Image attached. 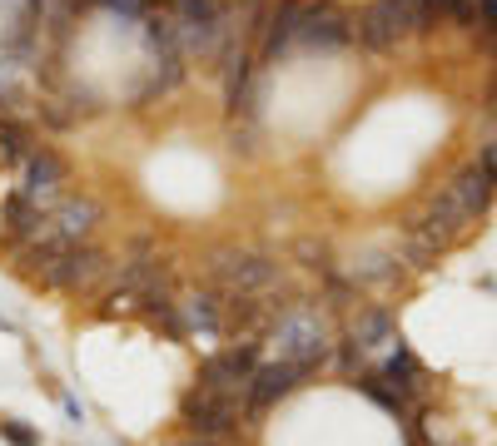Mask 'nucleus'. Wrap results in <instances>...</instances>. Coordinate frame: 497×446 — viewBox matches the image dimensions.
I'll list each match as a JSON object with an SVG mask.
<instances>
[{"label":"nucleus","instance_id":"obj_14","mask_svg":"<svg viewBox=\"0 0 497 446\" xmlns=\"http://www.w3.org/2000/svg\"><path fill=\"white\" fill-rule=\"evenodd\" d=\"M179 318H184V332L189 338H219L224 332V293L219 287H195V293H184L179 297Z\"/></svg>","mask_w":497,"mask_h":446},{"label":"nucleus","instance_id":"obj_20","mask_svg":"<svg viewBox=\"0 0 497 446\" xmlns=\"http://www.w3.org/2000/svg\"><path fill=\"white\" fill-rule=\"evenodd\" d=\"M438 25H458V30H477V0H423Z\"/></svg>","mask_w":497,"mask_h":446},{"label":"nucleus","instance_id":"obj_22","mask_svg":"<svg viewBox=\"0 0 497 446\" xmlns=\"http://www.w3.org/2000/svg\"><path fill=\"white\" fill-rule=\"evenodd\" d=\"M334 362H338V372H344L348 382H353L358 372H368V352L358 347V342H348V338L334 342Z\"/></svg>","mask_w":497,"mask_h":446},{"label":"nucleus","instance_id":"obj_24","mask_svg":"<svg viewBox=\"0 0 497 446\" xmlns=\"http://www.w3.org/2000/svg\"><path fill=\"white\" fill-rule=\"evenodd\" d=\"M100 11L119 15V21H144V15H150V5H144V0H100Z\"/></svg>","mask_w":497,"mask_h":446},{"label":"nucleus","instance_id":"obj_21","mask_svg":"<svg viewBox=\"0 0 497 446\" xmlns=\"http://www.w3.org/2000/svg\"><path fill=\"white\" fill-rule=\"evenodd\" d=\"M293 258H299L303 268H309V273H334V253H328V244L324 238H314V234H303L299 244H293Z\"/></svg>","mask_w":497,"mask_h":446},{"label":"nucleus","instance_id":"obj_2","mask_svg":"<svg viewBox=\"0 0 497 446\" xmlns=\"http://www.w3.org/2000/svg\"><path fill=\"white\" fill-rule=\"evenodd\" d=\"M269 342H274V357L293 362L303 372H318L334 362V318L328 308H318V297H293L283 303V313L269 322Z\"/></svg>","mask_w":497,"mask_h":446},{"label":"nucleus","instance_id":"obj_6","mask_svg":"<svg viewBox=\"0 0 497 446\" xmlns=\"http://www.w3.org/2000/svg\"><path fill=\"white\" fill-rule=\"evenodd\" d=\"M179 422L189 436H205V442H219L229 436L239 422H244V402L239 397H219V392H205V387H189L179 397Z\"/></svg>","mask_w":497,"mask_h":446},{"label":"nucleus","instance_id":"obj_5","mask_svg":"<svg viewBox=\"0 0 497 446\" xmlns=\"http://www.w3.org/2000/svg\"><path fill=\"white\" fill-rule=\"evenodd\" d=\"M259 338H239V342H229L224 352H214V357H205L199 362V372H195V382L205 387V392H219V397H239L244 402V387H248V377H254V367H259Z\"/></svg>","mask_w":497,"mask_h":446},{"label":"nucleus","instance_id":"obj_1","mask_svg":"<svg viewBox=\"0 0 497 446\" xmlns=\"http://www.w3.org/2000/svg\"><path fill=\"white\" fill-rule=\"evenodd\" d=\"M493 184H487V174L477 169V164H467V169H458L453 179H443L438 189L423 193V209L413 213L408 223H418V228H428L432 238H443L448 248L458 244V238L473 228L477 219L487 213V203H493Z\"/></svg>","mask_w":497,"mask_h":446},{"label":"nucleus","instance_id":"obj_4","mask_svg":"<svg viewBox=\"0 0 497 446\" xmlns=\"http://www.w3.org/2000/svg\"><path fill=\"white\" fill-rule=\"evenodd\" d=\"M219 5L224 0H174L170 25H174V45L184 60H219Z\"/></svg>","mask_w":497,"mask_h":446},{"label":"nucleus","instance_id":"obj_7","mask_svg":"<svg viewBox=\"0 0 497 446\" xmlns=\"http://www.w3.org/2000/svg\"><path fill=\"white\" fill-rule=\"evenodd\" d=\"M309 377H314V372L293 367V362H279V357L259 362V367H254V377H248V387H244V422H259L264 412H274V407H279L283 397L299 392Z\"/></svg>","mask_w":497,"mask_h":446},{"label":"nucleus","instance_id":"obj_26","mask_svg":"<svg viewBox=\"0 0 497 446\" xmlns=\"http://www.w3.org/2000/svg\"><path fill=\"white\" fill-rule=\"evenodd\" d=\"M174 446H214V442H205V436H189V442H174Z\"/></svg>","mask_w":497,"mask_h":446},{"label":"nucleus","instance_id":"obj_13","mask_svg":"<svg viewBox=\"0 0 497 446\" xmlns=\"http://www.w3.org/2000/svg\"><path fill=\"white\" fill-rule=\"evenodd\" d=\"M348 342H358L363 352H383L398 342V318H393L388 308H379V303H358L353 318H348Z\"/></svg>","mask_w":497,"mask_h":446},{"label":"nucleus","instance_id":"obj_8","mask_svg":"<svg viewBox=\"0 0 497 446\" xmlns=\"http://www.w3.org/2000/svg\"><path fill=\"white\" fill-rule=\"evenodd\" d=\"M348 40H353V15L338 0H303L299 35H293L299 50H344Z\"/></svg>","mask_w":497,"mask_h":446},{"label":"nucleus","instance_id":"obj_16","mask_svg":"<svg viewBox=\"0 0 497 446\" xmlns=\"http://www.w3.org/2000/svg\"><path fill=\"white\" fill-rule=\"evenodd\" d=\"M383 377H388V382L393 387H398V392L403 397H408V402L413 407H418V397H423V362L418 357H413V347H408V342H393V347H388V357H383Z\"/></svg>","mask_w":497,"mask_h":446},{"label":"nucleus","instance_id":"obj_10","mask_svg":"<svg viewBox=\"0 0 497 446\" xmlns=\"http://www.w3.org/2000/svg\"><path fill=\"white\" fill-rule=\"evenodd\" d=\"M109 253L95 244V238H85V244H70L65 258H60V293H100V287L109 283Z\"/></svg>","mask_w":497,"mask_h":446},{"label":"nucleus","instance_id":"obj_19","mask_svg":"<svg viewBox=\"0 0 497 446\" xmlns=\"http://www.w3.org/2000/svg\"><path fill=\"white\" fill-rule=\"evenodd\" d=\"M35 149V134L21 115H0V159L5 164H25V154Z\"/></svg>","mask_w":497,"mask_h":446},{"label":"nucleus","instance_id":"obj_25","mask_svg":"<svg viewBox=\"0 0 497 446\" xmlns=\"http://www.w3.org/2000/svg\"><path fill=\"white\" fill-rule=\"evenodd\" d=\"M144 5H150V11H170L174 0H144Z\"/></svg>","mask_w":497,"mask_h":446},{"label":"nucleus","instance_id":"obj_9","mask_svg":"<svg viewBox=\"0 0 497 446\" xmlns=\"http://www.w3.org/2000/svg\"><path fill=\"white\" fill-rule=\"evenodd\" d=\"M45 219L55 223V234L65 238V244H85V238H95L100 223H105V203L85 189H60L45 203Z\"/></svg>","mask_w":497,"mask_h":446},{"label":"nucleus","instance_id":"obj_3","mask_svg":"<svg viewBox=\"0 0 497 446\" xmlns=\"http://www.w3.org/2000/svg\"><path fill=\"white\" fill-rule=\"evenodd\" d=\"M353 40L368 55H393L408 40H418L413 30V0H368L353 15Z\"/></svg>","mask_w":497,"mask_h":446},{"label":"nucleus","instance_id":"obj_12","mask_svg":"<svg viewBox=\"0 0 497 446\" xmlns=\"http://www.w3.org/2000/svg\"><path fill=\"white\" fill-rule=\"evenodd\" d=\"M65 179H70V164L55 154L50 144H35L31 154H25V164H21V184L15 189L25 193V199H35L45 209V203L55 199V193L65 189Z\"/></svg>","mask_w":497,"mask_h":446},{"label":"nucleus","instance_id":"obj_23","mask_svg":"<svg viewBox=\"0 0 497 446\" xmlns=\"http://www.w3.org/2000/svg\"><path fill=\"white\" fill-rule=\"evenodd\" d=\"M0 442H11V446H40V432L25 422H15V416H0Z\"/></svg>","mask_w":497,"mask_h":446},{"label":"nucleus","instance_id":"obj_18","mask_svg":"<svg viewBox=\"0 0 497 446\" xmlns=\"http://www.w3.org/2000/svg\"><path fill=\"white\" fill-rule=\"evenodd\" d=\"M353 387H358V392H363V397H368V402H379V407H383V412H393V416H408V412H413V402H408V397H403V392H398V387H393V382H388V377H383V372H379V367H368V372H358V377H353Z\"/></svg>","mask_w":497,"mask_h":446},{"label":"nucleus","instance_id":"obj_11","mask_svg":"<svg viewBox=\"0 0 497 446\" xmlns=\"http://www.w3.org/2000/svg\"><path fill=\"white\" fill-rule=\"evenodd\" d=\"M299 15H303V0H269V5H264L259 70H274V64H283V55L293 50V35H299Z\"/></svg>","mask_w":497,"mask_h":446},{"label":"nucleus","instance_id":"obj_27","mask_svg":"<svg viewBox=\"0 0 497 446\" xmlns=\"http://www.w3.org/2000/svg\"><path fill=\"white\" fill-rule=\"evenodd\" d=\"M493 115H497V85H493Z\"/></svg>","mask_w":497,"mask_h":446},{"label":"nucleus","instance_id":"obj_17","mask_svg":"<svg viewBox=\"0 0 497 446\" xmlns=\"http://www.w3.org/2000/svg\"><path fill=\"white\" fill-rule=\"evenodd\" d=\"M443 253H448L443 238H432L428 228H418V223L403 219V234H398V258H403V263H413V268H438V258H443Z\"/></svg>","mask_w":497,"mask_h":446},{"label":"nucleus","instance_id":"obj_15","mask_svg":"<svg viewBox=\"0 0 497 446\" xmlns=\"http://www.w3.org/2000/svg\"><path fill=\"white\" fill-rule=\"evenodd\" d=\"M403 258L398 253H383V248H368V253H358L353 263L344 268L348 273V283L363 293V287H388V283H398V273H403Z\"/></svg>","mask_w":497,"mask_h":446}]
</instances>
